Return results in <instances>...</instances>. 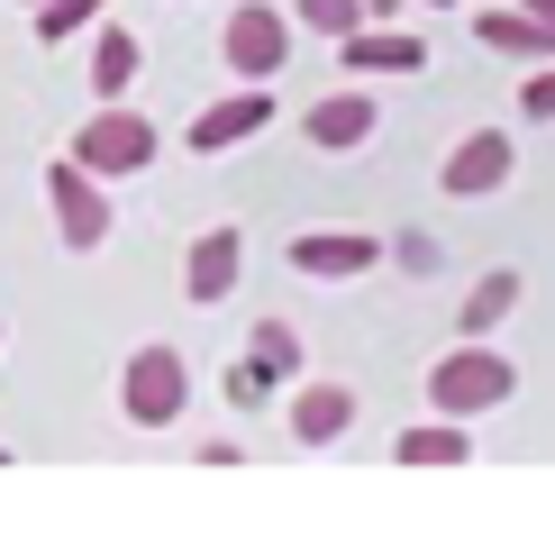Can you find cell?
<instances>
[{
	"label": "cell",
	"mask_w": 555,
	"mask_h": 547,
	"mask_svg": "<svg viewBox=\"0 0 555 547\" xmlns=\"http://www.w3.org/2000/svg\"><path fill=\"white\" fill-rule=\"evenodd\" d=\"M511 302H519V274H511V265H492V274L465 292V338H492L501 319H511Z\"/></svg>",
	"instance_id": "9a60e30c"
},
{
	"label": "cell",
	"mask_w": 555,
	"mask_h": 547,
	"mask_svg": "<svg viewBox=\"0 0 555 547\" xmlns=\"http://www.w3.org/2000/svg\"><path fill=\"white\" fill-rule=\"evenodd\" d=\"M246 374H256V383L300 374V329H292V319H256V329H246Z\"/></svg>",
	"instance_id": "5bb4252c"
},
{
	"label": "cell",
	"mask_w": 555,
	"mask_h": 547,
	"mask_svg": "<svg viewBox=\"0 0 555 547\" xmlns=\"http://www.w3.org/2000/svg\"><path fill=\"white\" fill-rule=\"evenodd\" d=\"M28 10H37V0H28Z\"/></svg>",
	"instance_id": "d4e9b609"
},
{
	"label": "cell",
	"mask_w": 555,
	"mask_h": 547,
	"mask_svg": "<svg viewBox=\"0 0 555 547\" xmlns=\"http://www.w3.org/2000/svg\"><path fill=\"white\" fill-rule=\"evenodd\" d=\"M482 46H501V55H555V28L528 10H482Z\"/></svg>",
	"instance_id": "2e32d148"
},
{
	"label": "cell",
	"mask_w": 555,
	"mask_h": 547,
	"mask_svg": "<svg viewBox=\"0 0 555 547\" xmlns=\"http://www.w3.org/2000/svg\"><path fill=\"white\" fill-rule=\"evenodd\" d=\"M74 165H82V174H101V182H119V174H146V165H155V128L137 119V110L101 101V119H91V128L74 137Z\"/></svg>",
	"instance_id": "3957f363"
},
{
	"label": "cell",
	"mask_w": 555,
	"mask_h": 547,
	"mask_svg": "<svg viewBox=\"0 0 555 547\" xmlns=\"http://www.w3.org/2000/svg\"><path fill=\"white\" fill-rule=\"evenodd\" d=\"M364 18H374V28H391V18H401V0H364Z\"/></svg>",
	"instance_id": "44dd1931"
},
{
	"label": "cell",
	"mask_w": 555,
	"mask_h": 547,
	"mask_svg": "<svg viewBox=\"0 0 555 547\" xmlns=\"http://www.w3.org/2000/svg\"><path fill=\"white\" fill-rule=\"evenodd\" d=\"M511 165H519V155H511V137H501V128H474L465 147L447 155L437 192H447V201H482V192H501V182H511Z\"/></svg>",
	"instance_id": "8992f818"
},
{
	"label": "cell",
	"mask_w": 555,
	"mask_h": 547,
	"mask_svg": "<svg viewBox=\"0 0 555 547\" xmlns=\"http://www.w3.org/2000/svg\"><path fill=\"white\" fill-rule=\"evenodd\" d=\"M300 28H310V37H356L364 28V0H300Z\"/></svg>",
	"instance_id": "d6986e66"
},
{
	"label": "cell",
	"mask_w": 555,
	"mask_h": 547,
	"mask_svg": "<svg viewBox=\"0 0 555 547\" xmlns=\"http://www.w3.org/2000/svg\"><path fill=\"white\" fill-rule=\"evenodd\" d=\"M101 10H109V0H37V46H64V37H82Z\"/></svg>",
	"instance_id": "ac0fdd59"
},
{
	"label": "cell",
	"mask_w": 555,
	"mask_h": 547,
	"mask_svg": "<svg viewBox=\"0 0 555 547\" xmlns=\"http://www.w3.org/2000/svg\"><path fill=\"white\" fill-rule=\"evenodd\" d=\"M0 466H10V447H0Z\"/></svg>",
	"instance_id": "603a6c76"
},
{
	"label": "cell",
	"mask_w": 555,
	"mask_h": 547,
	"mask_svg": "<svg viewBox=\"0 0 555 547\" xmlns=\"http://www.w3.org/2000/svg\"><path fill=\"white\" fill-rule=\"evenodd\" d=\"M219 55L237 64L246 82H273V74H283V55H292V18L273 10V0H237V18H228Z\"/></svg>",
	"instance_id": "277c9868"
},
{
	"label": "cell",
	"mask_w": 555,
	"mask_h": 547,
	"mask_svg": "<svg viewBox=\"0 0 555 547\" xmlns=\"http://www.w3.org/2000/svg\"><path fill=\"white\" fill-rule=\"evenodd\" d=\"M519 10H528V18H546V28H555V0H519Z\"/></svg>",
	"instance_id": "7402d4cb"
},
{
	"label": "cell",
	"mask_w": 555,
	"mask_h": 547,
	"mask_svg": "<svg viewBox=\"0 0 555 547\" xmlns=\"http://www.w3.org/2000/svg\"><path fill=\"white\" fill-rule=\"evenodd\" d=\"M337 55L356 64V74H420L428 46H420V37H401V28H356V37H337Z\"/></svg>",
	"instance_id": "7c38bea8"
},
{
	"label": "cell",
	"mask_w": 555,
	"mask_h": 547,
	"mask_svg": "<svg viewBox=\"0 0 555 547\" xmlns=\"http://www.w3.org/2000/svg\"><path fill=\"white\" fill-rule=\"evenodd\" d=\"M292 265L319 274V283H346V274L383 265V238H364V228H310V238H292Z\"/></svg>",
	"instance_id": "52a82bcc"
},
{
	"label": "cell",
	"mask_w": 555,
	"mask_h": 547,
	"mask_svg": "<svg viewBox=\"0 0 555 547\" xmlns=\"http://www.w3.org/2000/svg\"><path fill=\"white\" fill-rule=\"evenodd\" d=\"M374 119H383V110L364 101V91H328V101H310V119H300V128H310V147H328V155H356L364 137H374Z\"/></svg>",
	"instance_id": "30bf717a"
},
{
	"label": "cell",
	"mask_w": 555,
	"mask_h": 547,
	"mask_svg": "<svg viewBox=\"0 0 555 547\" xmlns=\"http://www.w3.org/2000/svg\"><path fill=\"white\" fill-rule=\"evenodd\" d=\"M391 456H401V466H465V456H474V429H465V420H420V429L391 438Z\"/></svg>",
	"instance_id": "4fadbf2b"
},
{
	"label": "cell",
	"mask_w": 555,
	"mask_h": 547,
	"mask_svg": "<svg viewBox=\"0 0 555 547\" xmlns=\"http://www.w3.org/2000/svg\"><path fill=\"white\" fill-rule=\"evenodd\" d=\"M511 356H492V347H482V338H465V347H455V356H437L428 365V410H447V420H482V410H501V402H511Z\"/></svg>",
	"instance_id": "6da1fadb"
},
{
	"label": "cell",
	"mask_w": 555,
	"mask_h": 547,
	"mask_svg": "<svg viewBox=\"0 0 555 547\" xmlns=\"http://www.w3.org/2000/svg\"><path fill=\"white\" fill-rule=\"evenodd\" d=\"M128 82H137V37H128V28H101V37H91V91L119 101Z\"/></svg>",
	"instance_id": "e0dca14e"
},
{
	"label": "cell",
	"mask_w": 555,
	"mask_h": 547,
	"mask_svg": "<svg viewBox=\"0 0 555 547\" xmlns=\"http://www.w3.org/2000/svg\"><path fill=\"white\" fill-rule=\"evenodd\" d=\"M119 410L137 429H173L182 410H192V365H182V347H137L128 356V374H119Z\"/></svg>",
	"instance_id": "7a4b0ae2"
},
{
	"label": "cell",
	"mask_w": 555,
	"mask_h": 547,
	"mask_svg": "<svg viewBox=\"0 0 555 547\" xmlns=\"http://www.w3.org/2000/svg\"><path fill=\"white\" fill-rule=\"evenodd\" d=\"M437 10H447V0H437Z\"/></svg>",
	"instance_id": "cb8c5ba5"
},
{
	"label": "cell",
	"mask_w": 555,
	"mask_h": 547,
	"mask_svg": "<svg viewBox=\"0 0 555 547\" xmlns=\"http://www.w3.org/2000/svg\"><path fill=\"white\" fill-rule=\"evenodd\" d=\"M237 265H246V238L237 228H210V238H192V256H182V292H192V302H228V292H237Z\"/></svg>",
	"instance_id": "9c48e42d"
},
{
	"label": "cell",
	"mask_w": 555,
	"mask_h": 547,
	"mask_svg": "<svg viewBox=\"0 0 555 547\" xmlns=\"http://www.w3.org/2000/svg\"><path fill=\"white\" fill-rule=\"evenodd\" d=\"M346 429H356V393H346V383H300L292 393V438L300 447H328Z\"/></svg>",
	"instance_id": "8fae6325"
},
{
	"label": "cell",
	"mask_w": 555,
	"mask_h": 547,
	"mask_svg": "<svg viewBox=\"0 0 555 547\" xmlns=\"http://www.w3.org/2000/svg\"><path fill=\"white\" fill-rule=\"evenodd\" d=\"M519 110H528V119H555V64H546V74H528V91H519Z\"/></svg>",
	"instance_id": "ffe728a7"
},
{
	"label": "cell",
	"mask_w": 555,
	"mask_h": 547,
	"mask_svg": "<svg viewBox=\"0 0 555 547\" xmlns=\"http://www.w3.org/2000/svg\"><path fill=\"white\" fill-rule=\"evenodd\" d=\"M46 192H55L64 246H74V256H91V246L109 238V192H101V174H82L74 155H55V165H46Z\"/></svg>",
	"instance_id": "5b68a950"
},
{
	"label": "cell",
	"mask_w": 555,
	"mask_h": 547,
	"mask_svg": "<svg viewBox=\"0 0 555 547\" xmlns=\"http://www.w3.org/2000/svg\"><path fill=\"white\" fill-rule=\"evenodd\" d=\"M273 119V82H246V91H228V101H210L192 119V155H219V147H237V137H256Z\"/></svg>",
	"instance_id": "ba28073f"
}]
</instances>
